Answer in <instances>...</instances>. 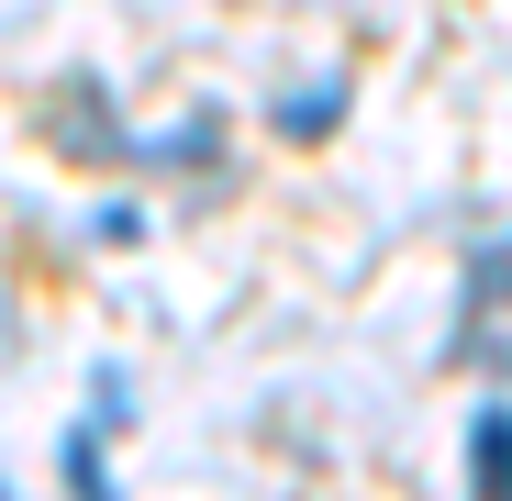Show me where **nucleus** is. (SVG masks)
<instances>
[{
    "mask_svg": "<svg viewBox=\"0 0 512 501\" xmlns=\"http://www.w3.org/2000/svg\"><path fill=\"white\" fill-rule=\"evenodd\" d=\"M468 490H479V501H512V412H501V401L468 424Z\"/></svg>",
    "mask_w": 512,
    "mask_h": 501,
    "instance_id": "1",
    "label": "nucleus"
},
{
    "mask_svg": "<svg viewBox=\"0 0 512 501\" xmlns=\"http://www.w3.org/2000/svg\"><path fill=\"white\" fill-rule=\"evenodd\" d=\"M501 301H512V234L468 257V312H501Z\"/></svg>",
    "mask_w": 512,
    "mask_h": 501,
    "instance_id": "2",
    "label": "nucleus"
},
{
    "mask_svg": "<svg viewBox=\"0 0 512 501\" xmlns=\"http://www.w3.org/2000/svg\"><path fill=\"white\" fill-rule=\"evenodd\" d=\"M67 490H78V501H112V468H101L90 435H67Z\"/></svg>",
    "mask_w": 512,
    "mask_h": 501,
    "instance_id": "3",
    "label": "nucleus"
}]
</instances>
